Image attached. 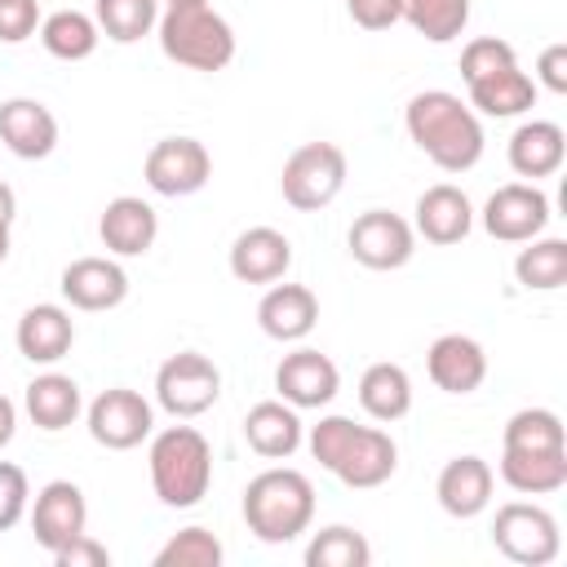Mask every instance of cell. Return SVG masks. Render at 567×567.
Wrapping results in <instances>:
<instances>
[{
  "label": "cell",
  "mask_w": 567,
  "mask_h": 567,
  "mask_svg": "<svg viewBox=\"0 0 567 567\" xmlns=\"http://www.w3.org/2000/svg\"><path fill=\"white\" fill-rule=\"evenodd\" d=\"M155 399L168 416H204L217 399H221V372L208 354L199 350H182L168 354L155 372Z\"/></svg>",
  "instance_id": "cell-8"
},
{
  "label": "cell",
  "mask_w": 567,
  "mask_h": 567,
  "mask_svg": "<svg viewBox=\"0 0 567 567\" xmlns=\"http://www.w3.org/2000/svg\"><path fill=\"white\" fill-rule=\"evenodd\" d=\"M492 465L483 456H452L443 470H439V483H434V496L439 505L452 514V518H474L492 505Z\"/></svg>",
  "instance_id": "cell-21"
},
{
  "label": "cell",
  "mask_w": 567,
  "mask_h": 567,
  "mask_svg": "<svg viewBox=\"0 0 567 567\" xmlns=\"http://www.w3.org/2000/svg\"><path fill=\"white\" fill-rule=\"evenodd\" d=\"M89 527V501L84 492L71 483V478H53L35 492V505H31V532H35V545L58 554L66 540L84 536Z\"/></svg>",
  "instance_id": "cell-13"
},
{
  "label": "cell",
  "mask_w": 567,
  "mask_h": 567,
  "mask_svg": "<svg viewBox=\"0 0 567 567\" xmlns=\"http://www.w3.org/2000/svg\"><path fill=\"white\" fill-rule=\"evenodd\" d=\"M97 235H102L106 252H115V257H142V252H151V244L159 235V217H155V208L146 199L115 195L102 208V217H97Z\"/></svg>",
  "instance_id": "cell-19"
},
{
  "label": "cell",
  "mask_w": 567,
  "mask_h": 567,
  "mask_svg": "<svg viewBox=\"0 0 567 567\" xmlns=\"http://www.w3.org/2000/svg\"><path fill=\"white\" fill-rule=\"evenodd\" d=\"M425 372L443 394H474L487 377V354L474 337L465 332H443L430 354H425Z\"/></svg>",
  "instance_id": "cell-17"
},
{
  "label": "cell",
  "mask_w": 567,
  "mask_h": 567,
  "mask_svg": "<svg viewBox=\"0 0 567 567\" xmlns=\"http://www.w3.org/2000/svg\"><path fill=\"white\" fill-rule=\"evenodd\" d=\"M501 447H514V452H563L567 447V434H563L558 412H549V408H523V412H514L505 421Z\"/></svg>",
  "instance_id": "cell-33"
},
{
  "label": "cell",
  "mask_w": 567,
  "mask_h": 567,
  "mask_svg": "<svg viewBox=\"0 0 567 567\" xmlns=\"http://www.w3.org/2000/svg\"><path fill=\"white\" fill-rule=\"evenodd\" d=\"M536 75L549 93H567V44H549L536 58Z\"/></svg>",
  "instance_id": "cell-42"
},
{
  "label": "cell",
  "mask_w": 567,
  "mask_h": 567,
  "mask_svg": "<svg viewBox=\"0 0 567 567\" xmlns=\"http://www.w3.org/2000/svg\"><path fill=\"white\" fill-rule=\"evenodd\" d=\"M58 288L75 310H115L128 297V275L111 257H75L62 270Z\"/></svg>",
  "instance_id": "cell-15"
},
{
  "label": "cell",
  "mask_w": 567,
  "mask_h": 567,
  "mask_svg": "<svg viewBox=\"0 0 567 567\" xmlns=\"http://www.w3.org/2000/svg\"><path fill=\"white\" fill-rule=\"evenodd\" d=\"M567 137L554 120H527L509 137V168L518 177H554L563 168Z\"/></svg>",
  "instance_id": "cell-25"
},
{
  "label": "cell",
  "mask_w": 567,
  "mask_h": 567,
  "mask_svg": "<svg viewBox=\"0 0 567 567\" xmlns=\"http://www.w3.org/2000/svg\"><path fill=\"white\" fill-rule=\"evenodd\" d=\"M310 456L337 474L346 487H381L399 470V447L377 425H354L350 416H319L310 425Z\"/></svg>",
  "instance_id": "cell-2"
},
{
  "label": "cell",
  "mask_w": 567,
  "mask_h": 567,
  "mask_svg": "<svg viewBox=\"0 0 567 567\" xmlns=\"http://www.w3.org/2000/svg\"><path fill=\"white\" fill-rule=\"evenodd\" d=\"M22 403H27V416H31L40 430H49V434L75 425V416L84 412L80 385H75L66 372H40V377L27 385Z\"/></svg>",
  "instance_id": "cell-27"
},
{
  "label": "cell",
  "mask_w": 567,
  "mask_h": 567,
  "mask_svg": "<svg viewBox=\"0 0 567 567\" xmlns=\"http://www.w3.org/2000/svg\"><path fill=\"white\" fill-rule=\"evenodd\" d=\"M403 18L430 44H447L470 27V0H403Z\"/></svg>",
  "instance_id": "cell-34"
},
{
  "label": "cell",
  "mask_w": 567,
  "mask_h": 567,
  "mask_svg": "<svg viewBox=\"0 0 567 567\" xmlns=\"http://www.w3.org/2000/svg\"><path fill=\"white\" fill-rule=\"evenodd\" d=\"M408 137L443 168V173H470L483 159V124L470 102H461L447 89H425L403 111Z\"/></svg>",
  "instance_id": "cell-1"
},
{
  "label": "cell",
  "mask_w": 567,
  "mask_h": 567,
  "mask_svg": "<svg viewBox=\"0 0 567 567\" xmlns=\"http://www.w3.org/2000/svg\"><path fill=\"white\" fill-rule=\"evenodd\" d=\"M346 9L363 31H385L403 18V0H346Z\"/></svg>",
  "instance_id": "cell-40"
},
{
  "label": "cell",
  "mask_w": 567,
  "mask_h": 567,
  "mask_svg": "<svg viewBox=\"0 0 567 567\" xmlns=\"http://www.w3.org/2000/svg\"><path fill=\"white\" fill-rule=\"evenodd\" d=\"M151 487L168 509H190L208 496L213 447L195 425H168L151 439Z\"/></svg>",
  "instance_id": "cell-4"
},
{
  "label": "cell",
  "mask_w": 567,
  "mask_h": 567,
  "mask_svg": "<svg viewBox=\"0 0 567 567\" xmlns=\"http://www.w3.org/2000/svg\"><path fill=\"white\" fill-rule=\"evenodd\" d=\"M27 501H31V487H27L22 465L0 461V532H9V527H18V523H22Z\"/></svg>",
  "instance_id": "cell-38"
},
{
  "label": "cell",
  "mask_w": 567,
  "mask_h": 567,
  "mask_svg": "<svg viewBox=\"0 0 567 567\" xmlns=\"http://www.w3.org/2000/svg\"><path fill=\"white\" fill-rule=\"evenodd\" d=\"M501 478L523 496H549L567 487V447L563 452H514L501 447Z\"/></svg>",
  "instance_id": "cell-28"
},
{
  "label": "cell",
  "mask_w": 567,
  "mask_h": 567,
  "mask_svg": "<svg viewBox=\"0 0 567 567\" xmlns=\"http://www.w3.org/2000/svg\"><path fill=\"white\" fill-rule=\"evenodd\" d=\"M292 266V244L275 226H248L230 244V275L239 284H279Z\"/></svg>",
  "instance_id": "cell-16"
},
{
  "label": "cell",
  "mask_w": 567,
  "mask_h": 567,
  "mask_svg": "<svg viewBox=\"0 0 567 567\" xmlns=\"http://www.w3.org/2000/svg\"><path fill=\"white\" fill-rule=\"evenodd\" d=\"M40 27V0H0V40L22 44Z\"/></svg>",
  "instance_id": "cell-39"
},
{
  "label": "cell",
  "mask_w": 567,
  "mask_h": 567,
  "mask_svg": "<svg viewBox=\"0 0 567 567\" xmlns=\"http://www.w3.org/2000/svg\"><path fill=\"white\" fill-rule=\"evenodd\" d=\"M13 341H18V354H22V359L49 368V363L66 359V350H71V341H75V323H71V315H66L62 306L44 301V306L22 310V319H18V328H13Z\"/></svg>",
  "instance_id": "cell-23"
},
{
  "label": "cell",
  "mask_w": 567,
  "mask_h": 567,
  "mask_svg": "<svg viewBox=\"0 0 567 567\" xmlns=\"http://www.w3.org/2000/svg\"><path fill=\"white\" fill-rule=\"evenodd\" d=\"M0 142L18 159H44L58 146V115L35 97L0 102Z\"/></svg>",
  "instance_id": "cell-18"
},
{
  "label": "cell",
  "mask_w": 567,
  "mask_h": 567,
  "mask_svg": "<svg viewBox=\"0 0 567 567\" xmlns=\"http://www.w3.org/2000/svg\"><path fill=\"white\" fill-rule=\"evenodd\" d=\"M346 248L368 270H399L416 252V230L399 213H390V208H368V213H359L350 221Z\"/></svg>",
  "instance_id": "cell-10"
},
{
  "label": "cell",
  "mask_w": 567,
  "mask_h": 567,
  "mask_svg": "<svg viewBox=\"0 0 567 567\" xmlns=\"http://www.w3.org/2000/svg\"><path fill=\"white\" fill-rule=\"evenodd\" d=\"M514 275L527 292H554L567 284V239H527V248L514 257Z\"/></svg>",
  "instance_id": "cell-31"
},
{
  "label": "cell",
  "mask_w": 567,
  "mask_h": 567,
  "mask_svg": "<svg viewBox=\"0 0 567 567\" xmlns=\"http://www.w3.org/2000/svg\"><path fill=\"white\" fill-rule=\"evenodd\" d=\"M13 217H18V195H13V186L0 182V226H13Z\"/></svg>",
  "instance_id": "cell-44"
},
{
  "label": "cell",
  "mask_w": 567,
  "mask_h": 567,
  "mask_svg": "<svg viewBox=\"0 0 567 567\" xmlns=\"http://www.w3.org/2000/svg\"><path fill=\"white\" fill-rule=\"evenodd\" d=\"M93 22L106 40L115 44H133L142 35L155 31L159 22V0H97L93 4Z\"/></svg>",
  "instance_id": "cell-32"
},
{
  "label": "cell",
  "mask_w": 567,
  "mask_h": 567,
  "mask_svg": "<svg viewBox=\"0 0 567 567\" xmlns=\"http://www.w3.org/2000/svg\"><path fill=\"white\" fill-rule=\"evenodd\" d=\"M89 434H93V443H102V447H111V452H128V447H137L142 439H151V425H155V416H151V403L137 394V390H128V385H111V390H102L93 403H89Z\"/></svg>",
  "instance_id": "cell-12"
},
{
  "label": "cell",
  "mask_w": 567,
  "mask_h": 567,
  "mask_svg": "<svg viewBox=\"0 0 567 567\" xmlns=\"http://www.w3.org/2000/svg\"><path fill=\"white\" fill-rule=\"evenodd\" d=\"M346 186V151L337 142H306L284 159L279 190L297 213L328 208Z\"/></svg>",
  "instance_id": "cell-6"
},
{
  "label": "cell",
  "mask_w": 567,
  "mask_h": 567,
  "mask_svg": "<svg viewBox=\"0 0 567 567\" xmlns=\"http://www.w3.org/2000/svg\"><path fill=\"white\" fill-rule=\"evenodd\" d=\"M474 230V204L461 186L439 182L430 190H421L416 199V235H425L430 244H461Z\"/></svg>",
  "instance_id": "cell-22"
},
{
  "label": "cell",
  "mask_w": 567,
  "mask_h": 567,
  "mask_svg": "<svg viewBox=\"0 0 567 567\" xmlns=\"http://www.w3.org/2000/svg\"><path fill=\"white\" fill-rule=\"evenodd\" d=\"M9 257V226H0V261Z\"/></svg>",
  "instance_id": "cell-45"
},
{
  "label": "cell",
  "mask_w": 567,
  "mask_h": 567,
  "mask_svg": "<svg viewBox=\"0 0 567 567\" xmlns=\"http://www.w3.org/2000/svg\"><path fill=\"white\" fill-rule=\"evenodd\" d=\"M549 226V199L532 182H505L483 204V230L501 244H527Z\"/></svg>",
  "instance_id": "cell-11"
},
{
  "label": "cell",
  "mask_w": 567,
  "mask_h": 567,
  "mask_svg": "<svg viewBox=\"0 0 567 567\" xmlns=\"http://www.w3.org/2000/svg\"><path fill=\"white\" fill-rule=\"evenodd\" d=\"M257 323L275 341H301L319 323V297L306 284H270L257 301Z\"/></svg>",
  "instance_id": "cell-20"
},
{
  "label": "cell",
  "mask_w": 567,
  "mask_h": 567,
  "mask_svg": "<svg viewBox=\"0 0 567 567\" xmlns=\"http://www.w3.org/2000/svg\"><path fill=\"white\" fill-rule=\"evenodd\" d=\"M359 408L372 421H399L412 408V377L399 363H372L359 377Z\"/></svg>",
  "instance_id": "cell-29"
},
{
  "label": "cell",
  "mask_w": 567,
  "mask_h": 567,
  "mask_svg": "<svg viewBox=\"0 0 567 567\" xmlns=\"http://www.w3.org/2000/svg\"><path fill=\"white\" fill-rule=\"evenodd\" d=\"M244 439H248V447H252L257 456L284 461V456H292V452L301 447L306 425H301V416H297L292 403L266 399V403H252V408H248V416H244Z\"/></svg>",
  "instance_id": "cell-24"
},
{
  "label": "cell",
  "mask_w": 567,
  "mask_h": 567,
  "mask_svg": "<svg viewBox=\"0 0 567 567\" xmlns=\"http://www.w3.org/2000/svg\"><path fill=\"white\" fill-rule=\"evenodd\" d=\"M97 40H102L97 22L89 13H80V9H58V13H49L40 22V44L58 62H84V58H93Z\"/></svg>",
  "instance_id": "cell-30"
},
{
  "label": "cell",
  "mask_w": 567,
  "mask_h": 567,
  "mask_svg": "<svg viewBox=\"0 0 567 567\" xmlns=\"http://www.w3.org/2000/svg\"><path fill=\"white\" fill-rule=\"evenodd\" d=\"M217 563H221V540L208 527H182L155 554V567H217Z\"/></svg>",
  "instance_id": "cell-36"
},
{
  "label": "cell",
  "mask_w": 567,
  "mask_h": 567,
  "mask_svg": "<svg viewBox=\"0 0 567 567\" xmlns=\"http://www.w3.org/2000/svg\"><path fill=\"white\" fill-rule=\"evenodd\" d=\"M13 430H18V408L9 394H0V447L13 443Z\"/></svg>",
  "instance_id": "cell-43"
},
{
  "label": "cell",
  "mask_w": 567,
  "mask_h": 567,
  "mask_svg": "<svg viewBox=\"0 0 567 567\" xmlns=\"http://www.w3.org/2000/svg\"><path fill=\"white\" fill-rule=\"evenodd\" d=\"M306 563L310 567H368L372 563V545H368L363 532L332 523V527L315 532V540L306 545Z\"/></svg>",
  "instance_id": "cell-35"
},
{
  "label": "cell",
  "mask_w": 567,
  "mask_h": 567,
  "mask_svg": "<svg viewBox=\"0 0 567 567\" xmlns=\"http://www.w3.org/2000/svg\"><path fill=\"white\" fill-rule=\"evenodd\" d=\"M492 545H496L509 563H518V567H545V563L558 558L563 532H558V518H554L545 505L509 501V505L496 509Z\"/></svg>",
  "instance_id": "cell-7"
},
{
  "label": "cell",
  "mask_w": 567,
  "mask_h": 567,
  "mask_svg": "<svg viewBox=\"0 0 567 567\" xmlns=\"http://www.w3.org/2000/svg\"><path fill=\"white\" fill-rule=\"evenodd\" d=\"M53 563H58V567H111V549L84 532V536L66 540V545L53 554Z\"/></svg>",
  "instance_id": "cell-41"
},
{
  "label": "cell",
  "mask_w": 567,
  "mask_h": 567,
  "mask_svg": "<svg viewBox=\"0 0 567 567\" xmlns=\"http://www.w3.org/2000/svg\"><path fill=\"white\" fill-rule=\"evenodd\" d=\"M146 186L155 195H168V199H182V195H195L208 186L213 177V155L199 137H159L151 151H146Z\"/></svg>",
  "instance_id": "cell-9"
},
{
  "label": "cell",
  "mask_w": 567,
  "mask_h": 567,
  "mask_svg": "<svg viewBox=\"0 0 567 567\" xmlns=\"http://www.w3.org/2000/svg\"><path fill=\"white\" fill-rule=\"evenodd\" d=\"M310 518H315V487L301 470L275 465L244 487V523L266 545L297 540L310 527Z\"/></svg>",
  "instance_id": "cell-3"
},
{
  "label": "cell",
  "mask_w": 567,
  "mask_h": 567,
  "mask_svg": "<svg viewBox=\"0 0 567 567\" xmlns=\"http://www.w3.org/2000/svg\"><path fill=\"white\" fill-rule=\"evenodd\" d=\"M465 89H470L474 115L509 120V115H523V111L536 106V80H532L518 62L505 66V71H496V75H483V80H474V84H465Z\"/></svg>",
  "instance_id": "cell-26"
},
{
  "label": "cell",
  "mask_w": 567,
  "mask_h": 567,
  "mask_svg": "<svg viewBox=\"0 0 567 567\" xmlns=\"http://www.w3.org/2000/svg\"><path fill=\"white\" fill-rule=\"evenodd\" d=\"M164 58L190 71H221L235 58V31L213 4H168L155 22Z\"/></svg>",
  "instance_id": "cell-5"
},
{
  "label": "cell",
  "mask_w": 567,
  "mask_h": 567,
  "mask_svg": "<svg viewBox=\"0 0 567 567\" xmlns=\"http://www.w3.org/2000/svg\"><path fill=\"white\" fill-rule=\"evenodd\" d=\"M275 390H279V399L292 403L297 412H301V408H328V403L337 399V390H341V372H337V363H332L328 354L301 346V350H292V354L279 359V368H275Z\"/></svg>",
  "instance_id": "cell-14"
},
{
  "label": "cell",
  "mask_w": 567,
  "mask_h": 567,
  "mask_svg": "<svg viewBox=\"0 0 567 567\" xmlns=\"http://www.w3.org/2000/svg\"><path fill=\"white\" fill-rule=\"evenodd\" d=\"M164 4H208V0H164Z\"/></svg>",
  "instance_id": "cell-46"
},
{
  "label": "cell",
  "mask_w": 567,
  "mask_h": 567,
  "mask_svg": "<svg viewBox=\"0 0 567 567\" xmlns=\"http://www.w3.org/2000/svg\"><path fill=\"white\" fill-rule=\"evenodd\" d=\"M514 62H518V53H514V44H509V40L478 35V40H470V44L461 49V80H465V84H474V80L496 75V71H505V66H514Z\"/></svg>",
  "instance_id": "cell-37"
}]
</instances>
